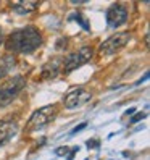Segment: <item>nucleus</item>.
<instances>
[{
	"instance_id": "1",
	"label": "nucleus",
	"mask_w": 150,
	"mask_h": 160,
	"mask_svg": "<svg viewBox=\"0 0 150 160\" xmlns=\"http://www.w3.org/2000/svg\"><path fill=\"white\" fill-rule=\"evenodd\" d=\"M41 45H42V34L34 26L21 28V29L12 32L5 41V47L10 52L23 55H29L36 52Z\"/></svg>"
},
{
	"instance_id": "2",
	"label": "nucleus",
	"mask_w": 150,
	"mask_h": 160,
	"mask_svg": "<svg viewBox=\"0 0 150 160\" xmlns=\"http://www.w3.org/2000/svg\"><path fill=\"white\" fill-rule=\"evenodd\" d=\"M24 88H26V79L23 76H13L0 82V107L10 105Z\"/></svg>"
},
{
	"instance_id": "3",
	"label": "nucleus",
	"mask_w": 150,
	"mask_h": 160,
	"mask_svg": "<svg viewBox=\"0 0 150 160\" xmlns=\"http://www.w3.org/2000/svg\"><path fill=\"white\" fill-rule=\"evenodd\" d=\"M92 55H94V49L89 47V45H84V47H81L78 52L70 53L68 57L63 60V65H65L63 71H65V74H70L71 71H74V70H78L79 67H82L84 63H87L92 58Z\"/></svg>"
},
{
	"instance_id": "4",
	"label": "nucleus",
	"mask_w": 150,
	"mask_h": 160,
	"mask_svg": "<svg viewBox=\"0 0 150 160\" xmlns=\"http://www.w3.org/2000/svg\"><path fill=\"white\" fill-rule=\"evenodd\" d=\"M131 39V34L129 32H116L113 36H110L107 41H104L99 45V53L102 55H113L118 50H121L123 47L129 42Z\"/></svg>"
},
{
	"instance_id": "5",
	"label": "nucleus",
	"mask_w": 150,
	"mask_h": 160,
	"mask_svg": "<svg viewBox=\"0 0 150 160\" xmlns=\"http://www.w3.org/2000/svg\"><path fill=\"white\" fill-rule=\"evenodd\" d=\"M57 105H45L39 110H36L34 113L31 115L29 118V123H27V126H29L31 129H37V128H42L45 126L47 123H50V121L57 117Z\"/></svg>"
},
{
	"instance_id": "6",
	"label": "nucleus",
	"mask_w": 150,
	"mask_h": 160,
	"mask_svg": "<svg viewBox=\"0 0 150 160\" xmlns=\"http://www.w3.org/2000/svg\"><path fill=\"white\" fill-rule=\"evenodd\" d=\"M90 97H92L90 92H87L84 88H74L63 97V103L66 108H74V107H81L82 103L89 102Z\"/></svg>"
},
{
	"instance_id": "7",
	"label": "nucleus",
	"mask_w": 150,
	"mask_h": 160,
	"mask_svg": "<svg viewBox=\"0 0 150 160\" xmlns=\"http://www.w3.org/2000/svg\"><path fill=\"white\" fill-rule=\"evenodd\" d=\"M128 20V10L124 5L121 3H113L107 10V23L110 28H118L124 24Z\"/></svg>"
},
{
	"instance_id": "8",
	"label": "nucleus",
	"mask_w": 150,
	"mask_h": 160,
	"mask_svg": "<svg viewBox=\"0 0 150 160\" xmlns=\"http://www.w3.org/2000/svg\"><path fill=\"white\" fill-rule=\"evenodd\" d=\"M61 65H63V58L61 57H55L52 58L50 62H47L44 67H42V71H41V76L44 79H53L58 76V73L61 70Z\"/></svg>"
},
{
	"instance_id": "9",
	"label": "nucleus",
	"mask_w": 150,
	"mask_h": 160,
	"mask_svg": "<svg viewBox=\"0 0 150 160\" xmlns=\"http://www.w3.org/2000/svg\"><path fill=\"white\" fill-rule=\"evenodd\" d=\"M18 131V125L13 120H3L0 121V146L8 142Z\"/></svg>"
},
{
	"instance_id": "10",
	"label": "nucleus",
	"mask_w": 150,
	"mask_h": 160,
	"mask_svg": "<svg viewBox=\"0 0 150 160\" xmlns=\"http://www.w3.org/2000/svg\"><path fill=\"white\" fill-rule=\"evenodd\" d=\"M39 8L37 0H18L16 3H12V10L18 15H27L31 12H36Z\"/></svg>"
},
{
	"instance_id": "11",
	"label": "nucleus",
	"mask_w": 150,
	"mask_h": 160,
	"mask_svg": "<svg viewBox=\"0 0 150 160\" xmlns=\"http://www.w3.org/2000/svg\"><path fill=\"white\" fill-rule=\"evenodd\" d=\"M16 65V58L13 53H7L0 58V79H3Z\"/></svg>"
},
{
	"instance_id": "12",
	"label": "nucleus",
	"mask_w": 150,
	"mask_h": 160,
	"mask_svg": "<svg viewBox=\"0 0 150 160\" xmlns=\"http://www.w3.org/2000/svg\"><path fill=\"white\" fill-rule=\"evenodd\" d=\"M144 118H145V113H142V112H140V113H136V115L133 117V120H131V123H137V121L144 120Z\"/></svg>"
},
{
	"instance_id": "13",
	"label": "nucleus",
	"mask_w": 150,
	"mask_h": 160,
	"mask_svg": "<svg viewBox=\"0 0 150 160\" xmlns=\"http://www.w3.org/2000/svg\"><path fill=\"white\" fill-rule=\"evenodd\" d=\"M97 146H99V141H97V139H92V141L89 139V141H87V147H89V149H90V147H97Z\"/></svg>"
},
{
	"instance_id": "14",
	"label": "nucleus",
	"mask_w": 150,
	"mask_h": 160,
	"mask_svg": "<svg viewBox=\"0 0 150 160\" xmlns=\"http://www.w3.org/2000/svg\"><path fill=\"white\" fill-rule=\"evenodd\" d=\"M86 126H87V123H81L79 126H76V128L73 129V134H76V133H79V131H81V129H84V128H86Z\"/></svg>"
},
{
	"instance_id": "15",
	"label": "nucleus",
	"mask_w": 150,
	"mask_h": 160,
	"mask_svg": "<svg viewBox=\"0 0 150 160\" xmlns=\"http://www.w3.org/2000/svg\"><path fill=\"white\" fill-rule=\"evenodd\" d=\"M55 152H57L58 155H63V154H66V152H68V147H58L57 150H55Z\"/></svg>"
},
{
	"instance_id": "16",
	"label": "nucleus",
	"mask_w": 150,
	"mask_h": 160,
	"mask_svg": "<svg viewBox=\"0 0 150 160\" xmlns=\"http://www.w3.org/2000/svg\"><path fill=\"white\" fill-rule=\"evenodd\" d=\"M134 112H136L134 108H129V110H126V112H124V115H133Z\"/></svg>"
},
{
	"instance_id": "17",
	"label": "nucleus",
	"mask_w": 150,
	"mask_h": 160,
	"mask_svg": "<svg viewBox=\"0 0 150 160\" xmlns=\"http://www.w3.org/2000/svg\"><path fill=\"white\" fill-rule=\"evenodd\" d=\"M2 41H3V36H2V34H0V44H2Z\"/></svg>"
}]
</instances>
